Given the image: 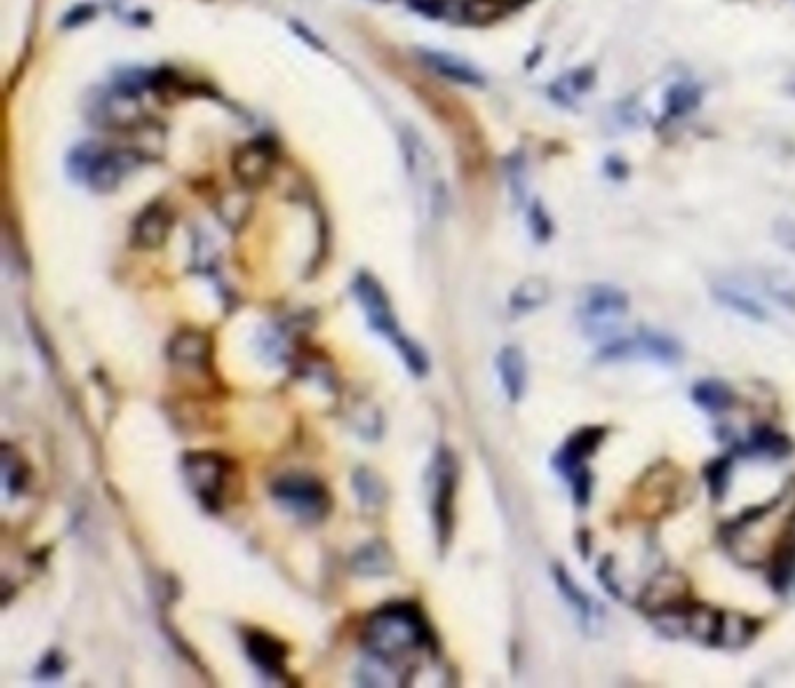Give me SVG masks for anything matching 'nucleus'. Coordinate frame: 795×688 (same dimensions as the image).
Returning a JSON list of instances; mask_svg holds the SVG:
<instances>
[{
  "instance_id": "obj_31",
  "label": "nucleus",
  "mask_w": 795,
  "mask_h": 688,
  "mask_svg": "<svg viewBox=\"0 0 795 688\" xmlns=\"http://www.w3.org/2000/svg\"><path fill=\"white\" fill-rule=\"evenodd\" d=\"M530 231L539 243H546L553 234V222L541 203H532L530 208Z\"/></svg>"
},
{
  "instance_id": "obj_11",
  "label": "nucleus",
  "mask_w": 795,
  "mask_h": 688,
  "mask_svg": "<svg viewBox=\"0 0 795 688\" xmlns=\"http://www.w3.org/2000/svg\"><path fill=\"white\" fill-rule=\"evenodd\" d=\"M691 602V584L684 574L677 570H665L656 574L649 581V586L644 588L642 598H639V609L644 614L656 616L663 612H672V609L684 607Z\"/></svg>"
},
{
  "instance_id": "obj_10",
  "label": "nucleus",
  "mask_w": 795,
  "mask_h": 688,
  "mask_svg": "<svg viewBox=\"0 0 795 688\" xmlns=\"http://www.w3.org/2000/svg\"><path fill=\"white\" fill-rule=\"evenodd\" d=\"M628 294L614 285H593L583 294L579 315L590 334H604L621 315L628 313Z\"/></svg>"
},
{
  "instance_id": "obj_9",
  "label": "nucleus",
  "mask_w": 795,
  "mask_h": 688,
  "mask_svg": "<svg viewBox=\"0 0 795 688\" xmlns=\"http://www.w3.org/2000/svg\"><path fill=\"white\" fill-rule=\"evenodd\" d=\"M684 350L674 339L656 332H642L630 339H616L604 343L597 350L600 362H623V360H653L660 364H674L681 360Z\"/></svg>"
},
{
  "instance_id": "obj_16",
  "label": "nucleus",
  "mask_w": 795,
  "mask_h": 688,
  "mask_svg": "<svg viewBox=\"0 0 795 688\" xmlns=\"http://www.w3.org/2000/svg\"><path fill=\"white\" fill-rule=\"evenodd\" d=\"M553 581H555V588H558V593L562 595V600L567 602L569 609L576 614V619H579L581 628L586 630V633H593L600 626V619H602V609L597 602L590 598V595L583 591V588L576 584V581L569 577V572L565 570L562 565H553Z\"/></svg>"
},
{
  "instance_id": "obj_21",
  "label": "nucleus",
  "mask_w": 795,
  "mask_h": 688,
  "mask_svg": "<svg viewBox=\"0 0 795 688\" xmlns=\"http://www.w3.org/2000/svg\"><path fill=\"white\" fill-rule=\"evenodd\" d=\"M691 397L707 413H728L737 406L735 390L726 381H719V378H705V381L695 383Z\"/></svg>"
},
{
  "instance_id": "obj_23",
  "label": "nucleus",
  "mask_w": 795,
  "mask_h": 688,
  "mask_svg": "<svg viewBox=\"0 0 795 688\" xmlns=\"http://www.w3.org/2000/svg\"><path fill=\"white\" fill-rule=\"evenodd\" d=\"M353 570L360 577H388L395 570L392 551L385 542H369L353 556Z\"/></svg>"
},
{
  "instance_id": "obj_34",
  "label": "nucleus",
  "mask_w": 795,
  "mask_h": 688,
  "mask_svg": "<svg viewBox=\"0 0 795 688\" xmlns=\"http://www.w3.org/2000/svg\"><path fill=\"white\" fill-rule=\"evenodd\" d=\"M597 577H600V584L607 588V591L614 595V598H621V588H618L616 572H614V558H604L600 570H597Z\"/></svg>"
},
{
  "instance_id": "obj_36",
  "label": "nucleus",
  "mask_w": 795,
  "mask_h": 688,
  "mask_svg": "<svg viewBox=\"0 0 795 688\" xmlns=\"http://www.w3.org/2000/svg\"><path fill=\"white\" fill-rule=\"evenodd\" d=\"M793 544L795 546V509L791 511V516H789V523H786V535H782V539H779V544ZM777 544V546H779ZM777 551V549H775Z\"/></svg>"
},
{
  "instance_id": "obj_28",
  "label": "nucleus",
  "mask_w": 795,
  "mask_h": 688,
  "mask_svg": "<svg viewBox=\"0 0 795 688\" xmlns=\"http://www.w3.org/2000/svg\"><path fill=\"white\" fill-rule=\"evenodd\" d=\"M3 476H5V488L10 495H17L26 486V476L28 467L21 460V455L14 451L10 444L3 446Z\"/></svg>"
},
{
  "instance_id": "obj_27",
  "label": "nucleus",
  "mask_w": 795,
  "mask_h": 688,
  "mask_svg": "<svg viewBox=\"0 0 795 688\" xmlns=\"http://www.w3.org/2000/svg\"><path fill=\"white\" fill-rule=\"evenodd\" d=\"M735 458H737V455L733 451V453L721 455V458L712 460L705 467V483H707L709 497H712L714 502L726 500V495H728V490H730V479H733Z\"/></svg>"
},
{
  "instance_id": "obj_5",
  "label": "nucleus",
  "mask_w": 795,
  "mask_h": 688,
  "mask_svg": "<svg viewBox=\"0 0 795 688\" xmlns=\"http://www.w3.org/2000/svg\"><path fill=\"white\" fill-rule=\"evenodd\" d=\"M686 495V474L670 460H660L639 476L628 511L637 518H665L684 507Z\"/></svg>"
},
{
  "instance_id": "obj_19",
  "label": "nucleus",
  "mask_w": 795,
  "mask_h": 688,
  "mask_svg": "<svg viewBox=\"0 0 795 688\" xmlns=\"http://www.w3.org/2000/svg\"><path fill=\"white\" fill-rule=\"evenodd\" d=\"M497 374L509 402L518 404L527 390V360L523 350L516 346H504L497 353Z\"/></svg>"
},
{
  "instance_id": "obj_1",
  "label": "nucleus",
  "mask_w": 795,
  "mask_h": 688,
  "mask_svg": "<svg viewBox=\"0 0 795 688\" xmlns=\"http://www.w3.org/2000/svg\"><path fill=\"white\" fill-rule=\"evenodd\" d=\"M432 628L415 605L399 602V605L381 607L369 616L364 626V647L369 656L381 658L385 663L397 665L401 658L413 651H425L432 647Z\"/></svg>"
},
{
  "instance_id": "obj_4",
  "label": "nucleus",
  "mask_w": 795,
  "mask_h": 688,
  "mask_svg": "<svg viewBox=\"0 0 795 688\" xmlns=\"http://www.w3.org/2000/svg\"><path fill=\"white\" fill-rule=\"evenodd\" d=\"M136 164V152L115 150V147L98 143H84L70 152L68 173L73 180L87 185L91 192L108 194L122 185Z\"/></svg>"
},
{
  "instance_id": "obj_30",
  "label": "nucleus",
  "mask_w": 795,
  "mask_h": 688,
  "mask_svg": "<svg viewBox=\"0 0 795 688\" xmlns=\"http://www.w3.org/2000/svg\"><path fill=\"white\" fill-rule=\"evenodd\" d=\"M565 481H567L569 490H572V500L576 507L586 509L590 504V497H593V483H595L593 472H590L588 465L576 469V472L569 474Z\"/></svg>"
},
{
  "instance_id": "obj_24",
  "label": "nucleus",
  "mask_w": 795,
  "mask_h": 688,
  "mask_svg": "<svg viewBox=\"0 0 795 688\" xmlns=\"http://www.w3.org/2000/svg\"><path fill=\"white\" fill-rule=\"evenodd\" d=\"M714 299L719 301L721 306L730 308V311L742 315V318H747L751 322H765L768 320V313H765V308L758 304V301L751 297L749 292H744L742 287L737 285H730V283H719L714 285Z\"/></svg>"
},
{
  "instance_id": "obj_29",
  "label": "nucleus",
  "mask_w": 795,
  "mask_h": 688,
  "mask_svg": "<svg viewBox=\"0 0 795 688\" xmlns=\"http://www.w3.org/2000/svg\"><path fill=\"white\" fill-rule=\"evenodd\" d=\"M698 101H700L698 89L691 87V84H677V87L667 91L665 98L667 117H684L686 112H691L695 105H698Z\"/></svg>"
},
{
  "instance_id": "obj_25",
  "label": "nucleus",
  "mask_w": 795,
  "mask_h": 688,
  "mask_svg": "<svg viewBox=\"0 0 795 688\" xmlns=\"http://www.w3.org/2000/svg\"><path fill=\"white\" fill-rule=\"evenodd\" d=\"M353 490L362 507L369 511H378L385 502H388V486H385V481L374 472V469L367 467L357 469L353 474Z\"/></svg>"
},
{
  "instance_id": "obj_2",
  "label": "nucleus",
  "mask_w": 795,
  "mask_h": 688,
  "mask_svg": "<svg viewBox=\"0 0 795 688\" xmlns=\"http://www.w3.org/2000/svg\"><path fill=\"white\" fill-rule=\"evenodd\" d=\"M353 294L362 308L364 318L369 322L371 332L385 336L395 346L399 357L406 364V369L413 376H425L429 371V357L425 348L418 346V343L401 332L395 308H392V301L388 292L383 290V285L371 273L362 271L353 280Z\"/></svg>"
},
{
  "instance_id": "obj_7",
  "label": "nucleus",
  "mask_w": 795,
  "mask_h": 688,
  "mask_svg": "<svg viewBox=\"0 0 795 688\" xmlns=\"http://www.w3.org/2000/svg\"><path fill=\"white\" fill-rule=\"evenodd\" d=\"M182 472H185L187 486L192 488L203 509L213 511V514L224 509L231 479V462L227 458L210 451L187 453L182 458Z\"/></svg>"
},
{
  "instance_id": "obj_33",
  "label": "nucleus",
  "mask_w": 795,
  "mask_h": 688,
  "mask_svg": "<svg viewBox=\"0 0 795 688\" xmlns=\"http://www.w3.org/2000/svg\"><path fill=\"white\" fill-rule=\"evenodd\" d=\"M61 672H63L61 654L59 651H49V654L40 661L35 675H38L40 679H56V677H61Z\"/></svg>"
},
{
  "instance_id": "obj_13",
  "label": "nucleus",
  "mask_w": 795,
  "mask_h": 688,
  "mask_svg": "<svg viewBox=\"0 0 795 688\" xmlns=\"http://www.w3.org/2000/svg\"><path fill=\"white\" fill-rule=\"evenodd\" d=\"M276 164V154L266 140H252V143L238 147L234 154V175L243 187H259L269 180Z\"/></svg>"
},
{
  "instance_id": "obj_18",
  "label": "nucleus",
  "mask_w": 795,
  "mask_h": 688,
  "mask_svg": "<svg viewBox=\"0 0 795 688\" xmlns=\"http://www.w3.org/2000/svg\"><path fill=\"white\" fill-rule=\"evenodd\" d=\"M793 451H795L793 439L768 425L756 427L747 441H742V444L735 446V455H742V458H754V455H758V458L784 460V458H789Z\"/></svg>"
},
{
  "instance_id": "obj_8",
  "label": "nucleus",
  "mask_w": 795,
  "mask_h": 688,
  "mask_svg": "<svg viewBox=\"0 0 795 688\" xmlns=\"http://www.w3.org/2000/svg\"><path fill=\"white\" fill-rule=\"evenodd\" d=\"M429 476H432V518L436 542H439V551H446L455 528V495L457 479H460V467H457L455 455L448 448H441L436 453Z\"/></svg>"
},
{
  "instance_id": "obj_17",
  "label": "nucleus",
  "mask_w": 795,
  "mask_h": 688,
  "mask_svg": "<svg viewBox=\"0 0 795 688\" xmlns=\"http://www.w3.org/2000/svg\"><path fill=\"white\" fill-rule=\"evenodd\" d=\"M166 355L175 367L208 369L210 357H213V343H210L208 336L199 332V329H180V332L168 341Z\"/></svg>"
},
{
  "instance_id": "obj_22",
  "label": "nucleus",
  "mask_w": 795,
  "mask_h": 688,
  "mask_svg": "<svg viewBox=\"0 0 795 688\" xmlns=\"http://www.w3.org/2000/svg\"><path fill=\"white\" fill-rule=\"evenodd\" d=\"M758 633H761V621L740 612H721V630L716 647L744 649Z\"/></svg>"
},
{
  "instance_id": "obj_12",
  "label": "nucleus",
  "mask_w": 795,
  "mask_h": 688,
  "mask_svg": "<svg viewBox=\"0 0 795 688\" xmlns=\"http://www.w3.org/2000/svg\"><path fill=\"white\" fill-rule=\"evenodd\" d=\"M607 439V427L602 425H588L576 430L572 437H567L565 444L560 446V451L553 455V467L562 479H567L569 474L576 469L586 467V460L600 451V446Z\"/></svg>"
},
{
  "instance_id": "obj_15",
  "label": "nucleus",
  "mask_w": 795,
  "mask_h": 688,
  "mask_svg": "<svg viewBox=\"0 0 795 688\" xmlns=\"http://www.w3.org/2000/svg\"><path fill=\"white\" fill-rule=\"evenodd\" d=\"M245 651H248V658L255 663V668L262 670L266 677H285L287 647L273 635L264 633V630H248L245 633Z\"/></svg>"
},
{
  "instance_id": "obj_35",
  "label": "nucleus",
  "mask_w": 795,
  "mask_h": 688,
  "mask_svg": "<svg viewBox=\"0 0 795 688\" xmlns=\"http://www.w3.org/2000/svg\"><path fill=\"white\" fill-rule=\"evenodd\" d=\"M777 238L782 241L786 248L795 252V222H779L777 224Z\"/></svg>"
},
{
  "instance_id": "obj_6",
  "label": "nucleus",
  "mask_w": 795,
  "mask_h": 688,
  "mask_svg": "<svg viewBox=\"0 0 795 688\" xmlns=\"http://www.w3.org/2000/svg\"><path fill=\"white\" fill-rule=\"evenodd\" d=\"M271 495L287 514L304 523H322L332 514L334 500L327 486L315 476L287 474L273 481Z\"/></svg>"
},
{
  "instance_id": "obj_3",
  "label": "nucleus",
  "mask_w": 795,
  "mask_h": 688,
  "mask_svg": "<svg viewBox=\"0 0 795 688\" xmlns=\"http://www.w3.org/2000/svg\"><path fill=\"white\" fill-rule=\"evenodd\" d=\"M401 145V159H404V168L411 182L415 203H418L420 213L427 217H436L446 208V185H443L439 166H436L432 147L427 145V140L420 136L418 131L411 126H404L399 133Z\"/></svg>"
},
{
  "instance_id": "obj_32",
  "label": "nucleus",
  "mask_w": 795,
  "mask_h": 688,
  "mask_svg": "<svg viewBox=\"0 0 795 688\" xmlns=\"http://www.w3.org/2000/svg\"><path fill=\"white\" fill-rule=\"evenodd\" d=\"M768 290L772 297L779 301V304H784L786 308L795 311V287L789 283V280L779 276V273H772V276L768 278Z\"/></svg>"
},
{
  "instance_id": "obj_20",
  "label": "nucleus",
  "mask_w": 795,
  "mask_h": 688,
  "mask_svg": "<svg viewBox=\"0 0 795 688\" xmlns=\"http://www.w3.org/2000/svg\"><path fill=\"white\" fill-rule=\"evenodd\" d=\"M420 56H422V61H425L427 68H432L434 73L446 77V80L471 84V87L483 84V75L478 73V70L471 66L469 61L460 59V56L446 54V52H434V49H429V52H420Z\"/></svg>"
},
{
  "instance_id": "obj_26",
  "label": "nucleus",
  "mask_w": 795,
  "mask_h": 688,
  "mask_svg": "<svg viewBox=\"0 0 795 688\" xmlns=\"http://www.w3.org/2000/svg\"><path fill=\"white\" fill-rule=\"evenodd\" d=\"M548 294H551V290H548L544 278H527L511 292L509 306L516 313H532L546 304Z\"/></svg>"
},
{
  "instance_id": "obj_14",
  "label": "nucleus",
  "mask_w": 795,
  "mask_h": 688,
  "mask_svg": "<svg viewBox=\"0 0 795 688\" xmlns=\"http://www.w3.org/2000/svg\"><path fill=\"white\" fill-rule=\"evenodd\" d=\"M173 229V213L166 203H152L133 220L131 243L140 250H157L166 243Z\"/></svg>"
}]
</instances>
